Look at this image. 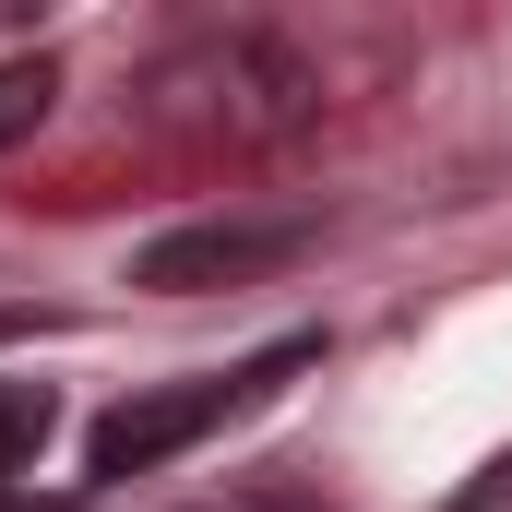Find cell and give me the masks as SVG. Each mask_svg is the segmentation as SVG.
Returning <instances> with one entry per match:
<instances>
[{
  "label": "cell",
  "instance_id": "6da1fadb",
  "mask_svg": "<svg viewBox=\"0 0 512 512\" xmlns=\"http://www.w3.org/2000/svg\"><path fill=\"white\" fill-rule=\"evenodd\" d=\"M131 120L191 155H262L322 120V60L286 48L274 24H191L131 72Z\"/></svg>",
  "mask_w": 512,
  "mask_h": 512
},
{
  "label": "cell",
  "instance_id": "7a4b0ae2",
  "mask_svg": "<svg viewBox=\"0 0 512 512\" xmlns=\"http://www.w3.org/2000/svg\"><path fill=\"white\" fill-rule=\"evenodd\" d=\"M310 358H322V334H274V346L239 358V370H191V382H155V393H131V405H108V417H96V441H84V477H96V489H120V477L179 465L191 441H215L227 417H251L262 393L286 382V370H310Z\"/></svg>",
  "mask_w": 512,
  "mask_h": 512
},
{
  "label": "cell",
  "instance_id": "3957f363",
  "mask_svg": "<svg viewBox=\"0 0 512 512\" xmlns=\"http://www.w3.org/2000/svg\"><path fill=\"white\" fill-rule=\"evenodd\" d=\"M310 251V215H191L167 239L131 251V286L143 298H215V286H262Z\"/></svg>",
  "mask_w": 512,
  "mask_h": 512
},
{
  "label": "cell",
  "instance_id": "277c9868",
  "mask_svg": "<svg viewBox=\"0 0 512 512\" xmlns=\"http://www.w3.org/2000/svg\"><path fill=\"white\" fill-rule=\"evenodd\" d=\"M48 108H60V60H48V48H12V60H0V155L48 120Z\"/></svg>",
  "mask_w": 512,
  "mask_h": 512
},
{
  "label": "cell",
  "instance_id": "5b68a950",
  "mask_svg": "<svg viewBox=\"0 0 512 512\" xmlns=\"http://www.w3.org/2000/svg\"><path fill=\"white\" fill-rule=\"evenodd\" d=\"M48 441V382H0V477Z\"/></svg>",
  "mask_w": 512,
  "mask_h": 512
},
{
  "label": "cell",
  "instance_id": "8992f818",
  "mask_svg": "<svg viewBox=\"0 0 512 512\" xmlns=\"http://www.w3.org/2000/svg\"><path fill=\"white\" fill-rule=\"evenodd\" d=\"M453 512H512V441L477 465V477H465V489H453Z\"/></svg>",
  "mask_w": 512,
  "mask_h": 512
}]
</instances>
